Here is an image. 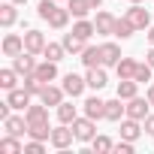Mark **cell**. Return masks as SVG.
<instances>
[{"instance_id": "e575fe53", "label": "cell", "mask_w": 154, "mask_h": 154, "mask_svg": "<svg viewBox=\"0 0 154 154\" xmlns=\"http://www.w3.org/2000/svg\"><path fill=\"white\" fill-rule=\"evenodd\" d=\"M151 72H154V66L145 60V63H139V66H136V75H133V79H136L139 85H145V82H151Z\"/></svg>"}, {"instance_id": "52a82bcc", "label": "cell", "mask_w": 154, "mask_h": 154, "mask_svg": "<svg viewBox=\"0 0 154 154\" xmlns=\"http://www.w3.org/2000/svg\"><path fill=\"white\" fill-rule=\"evenodd\" d=\"M63 97H66V91H63V88H57V85H51V82H48V85L42 88V94H39V100H42L48 109H57V106L63 103Z\"/></svg>"}, {"instance_id": "4fadbf2b", "label": "cell", "mask_w": 154, "mask_h": 154, "mask_svg": "<svg viewBox=\"0 0 154 154\" xmlns=\"http://www.w3.org/2000/svg\"><path fill=\"white\" fill-rule=\"evenodd\" d=\"M21 51H24V36L6 33V36H3V54H6V57H18Z\"/></svg>"}, {"instance_id": "e0dca14e", "label": "cell", "mask_w": 154, "mask_h": 154, "mask_svg": "<svg viewBox=\"0 0 154 154\" xmlns=\"http://www.w3.org/2000/svg\"><path fill=\"white\" fill-rule=\"evenodd\" d=\"M3 130H6L9 136H24V133H27V118L9 115V118H3Z\"/></svg>"}, {"instance_id": "f6af8a7d", "label": "cell", "mask_w": 154, "mask_h": 154, "mask_svg": "<svg viewBox=\"0 0 154 154\" xmlns=\"http://www.w3.org/2000/svg\"><path fill=\"white\" fill-rule=\"evenodd\" d=\"M130 3H142V0H130Z\"/></svg>"}, {"instance_id": "7bdbcfd3", "label": "cell", "mask_w": 154, "mask_h": 154, "mask_svg": "<svg viewBox=\"0 0 154 154\" xmlns=\"http://www.w3.org/2000/svg\"><path fill=\"white\" fill-rule=\"evenodd\" d=\"M88 3H91V9H100V6H103V0H88Z\"/></svg>"}, {"instance_id": "d4e9b609", "label": "cell", "mask_w": 154, "mask_h": 154, "mask_svg": "<svg viewBox=\"0 0 154 154\" xmlns=\"http://www.w3.org/2000/svg\"><path fill=\"white\" fill-rule=\"evenodd\" d=\"M136 66H139V60H133V57H121L118 66H115V72H118V79H133V75H136Z\"/></svg>"}, {"instance_id": "f546056e", "label": "cell", "mask_w": 154, "mask_h": 154, "mask_svg": "<svg viewBox=\"0 0 154 154\" xmlns=\"http://www.w3.org/2000/svg\"><path fill=\"white\" fill-rule=\"evenodd\" d=\"M0 88H3V91H12V88H18V72H15V66L0 69Z\"/></svg>"}, {"instance_id": "f35d334b", "label": "cell", "mask_w": 154, "mask_h": 154, "mask_svg": "<svg viewBox=\"0 0 154 154\" xmlns=\"http://www.w3.org/2000/svg\"><path fill=\"white\" fill-rule=\"evenodd\" d=\"M142 127H145V133H148V136H154V115H148V118L142 121Z\"/></svg>"}, {"instance_id": "5b68a950", "label": "cell", "mask_w": 154, "mask_h": 154, "mask_svg": "<svg viewBox=\"0 0 154 154\" xmlns=\"http://www.w3.org/2000/svg\"><path fill=\"white\" fill-rule=\"evenodd\" d=\"M127 103V118H136V121H145L148 118V109H151V103H148V97H133V100H124Z\"/></svg>"}, {"instance_id": "ab89813d", "label": "cell", "mask_w": 154, "mask_h": 154, "mask_svg": "<svg viewBox=\"0 0 154 154\" xmlns=\"http://www.w3.org/2000/svg\"><path fill=\"white\" fill-rule=\"evenodd\" d=\"M145 97H148V103L154 106V85H148V91H145Z\"/></svg>"}, {"instance_id": "7402d4cb", "label": "cell", "mask_w": 154, "mask_h": 154, "mask_svg": "<svg viewBox=\"0 0 154 154\" xmlns=\"http://www.w3.org/2000/svg\"><path fill=\"white\" fill-rule=\"evenodd\" d=\"M139 94V82L136 79H118V97L121 100H133Z\"/></svg>"}, {"instance_id": "2e32d148", "label": "cell", "mask_w": 154, "mask_h": 154, "mask_svg": "<svg viewBox=\"0 0 154 154\" xmlns=\"http://www.w3.org/2000/svg\"><path fill=\"white\" fill-rule=\"evenodd\" d=\"M24 118H27V124H39V121H48V106L39 100V103H30L27 109H24Z\"/></svg>"}, {"instance_id": "bcb514c9", "label": "cell", "mask_w": 154, "mask_h": 154, "mask_svg": "<svg viewBox=\"0 0 154 154\" xmlns=\"http://www.w3.org/2000/svg\"><path fill=\"white\" fill-rule=\"evenodd\" d=\"M57 3H60V0H57Z\"/></svg>"}, {"instance_id": "836d02e7", "label": "cell", "mask_w": 154, "mask_h": 154, "mask_svg": "<svg viewBox=\"0 0 154 154\" xmlns=\"http://www.w3.org/2000/svg\"><path fill=\"white\" fill-rule=\"evenodd\" d=\"M91 148H94V154H109V151L115 148V142H112L109 136H94V139H91Z\"/></svg>"}, {"instance_id": "484cf974", "label": "cell", "mask_w": 154, "mask_h": 154, "mask_svg": "<svg viewBox=\"0 0 154 154\" xmlns=\"http://www.w3.org/2000/svg\"><path fill=\"white\" fill-rule=\"evenodd\" d=\"M82 63H85V66H103L100 45H85V51H82Z\"/></svg>"}, {"instance_id": "8fae6325", "label": "cell", "mask_w": 154, "mask_h": 154, "mask_svg": "<svg viewBox=\"0 0 154 154\" xmlns=\"http://www.w3.org/2000/svg\"><path fill=\"white\" fill-rule=\"evenodd\" d=\"M45 45H48V42H45V33H42V30H27V33H24V48H27V51L42 54Z\"/></svg>"}, {"instance_id": "7c38bea8", "label": "cell", "mask_w": 154, "mask_h": 154, "mask_svg": "<svg viewBox=\"0 0 154 154\" xmlns=\"http://www.w3.org/2000/svg\"><path fill=\"white\" fill-rule=\"evenodd\" d=\"M88 88H94V91H103L106 85H109V75H106V66H88Z\"/></svg>"}, {"instance_id": "ee69618b", "label": "cell", "mask_w": 154, "mask_h": 154, "mask_svg": "<svg viewBox=\"0 0 154 154\" xmlns=\"http://www.w3.org/2000/svg\"><path fill=\"white\" fill-rule=\"evenodd\" d=\"M12 3H18V6H21V3H27V0H12Z\"/></svg>"}, {"instance_id": "d6a6232c", "label": "cell", "mask_w": 154, "mask_h": 154, "mask_svg": "<svg viewBox=\"0 0 154 154\" xmlns=\"http://www.w3.org/2000/svg\"><path fill=\"white\" fill-rule=\"evenodd\" d=\"M63 54H66L63 42H48V45H45V51H42V57H45V60H54V63H60V60H63Z\"/></svg>"}, {"instance_id": "4dcf8cb0", "label": "cell", "mask_w": 154, "mask_h": 154, "mask_svg": "<svg viewBox=\"0 0 154 154\" xmlns=\"http://www.w3.org/2000/svg\"><path fill=\"white\" fill-rule=\"evenodd\" d=\"M75 118H79V112H75V106L63 100V103L57 106V121H60V124H72Z\"/></svg>"}, {"instance_id": "277c9868", "label": "cell", "mask_w": 154, "mask_h": 154, "mask_svg": "<svg viewBox=\"0 0 154 154\" xmlns=\"http://www.w3.org/2000/svg\"><path fill=\"white\" fill-rule=\"evenodd\" d=\"M6 103H9L12 109H21V112H24V109L33 103V94H30V91L21 85V88H12V91H6Z\"/></svg>"}, {"instance_id": "30bf717a", "label": "cell", "mask_w": 154, "mask_h": 154, "mask_svg": "<svg viewBox=\"0 0 154 154\" xmlns=\"http://www.w3.org/2000/svg\"><path fill=\"white\" fill-rule=\"evenodd\" d=\"M127 18L136 24V30H145V27H151V12H148V9H142L139 3H133V6L127 9Z\"/></svg>"}, {"instance_id": "603a6c76", "label": "cell", "mask_w": 154, "mask_h": 154, "mask_svg": "<svg viewBox=\"0 0 154 154\" xmlns=\"http://www.w3.org/2000/svg\"><path fill=\"white\" fill-rule=\"evenodd\" d=\"M51 130H54V127H48V121L27 124V136H30V139H42V142H48V139H51Z\"/></svg>"}, {"instance_id": "9c48e42d", "label": "cell", "mask_w": 154, "mask_h": 154, "mask_svg": "<svg viewBox=\"0 0 154 154\" xmlns=\"http://www.w3.org/2000/svg\"><path fill=\"white\" fill-rule=\"evenodd\" d=\"M145 133V127H142V121H136V118H121V139H130V142H136L139 136Z\"/></svg>"}, {"instance_id": "ba28073f", "label": "cell", "mask_w": 154, "mask_h": 154, "mask_svg": "<svg viewBox=\"0 0 154 154\" xmlns=\"http://www.w3.org/2000/svg\"><path fill=\"white\" fill-rule=\"evenodd\" d=\"M33 57H36V54H33V51H27V48H24L18 57H12V66H15V72L21 75V79H24L27 72H33V69H36V60H33Z\"/></svg>"}, {"instance_id": "3957f363", "label": "cell", "mask_w": 154, "mask_h": 154, "mask_svg": "<svg viewBox=\"0 0 154 154\" xmlns=\"http://www.w3.org/2000/svg\"><path fill=\"white\" fill-rule=\"evenodd\" d=\"M63 91H66V97H82L85 94V88H88V79H85V75H79V72H66L63 75V85H60Z\"/></svg>"}, {"instance_id": "44dd1931", "label": "cell", "mask_w": 154, "mask_h": 154, "mask_svg": "<svg viewBox=\"0 0 154 154\" xmlns=\"http://www.w3.org/2000/svg\"><path fill=\"white\" fill-rule=\"evenodd\" d=\"M36 75H39V79L48 85V82H54L57 79V63L54 60H42V63H36V69H33Z\"/></svg>"}, {"instance_id": "ac0fdd59", "label": "cell", "mask_w": 154, "mask_h": 154, "mask_svg": "<svg viewBox=\"0 0 154 154\" xmlns=\"http://www.w3.org/2000/svg\"><path fill=\"white\" fill-rule=\"evenodd\" d=\"M100 54H103V66H118V60L124 57L115 42H103V45H100Z\"/></svg>"}, {"instance_id": "7a4b0ae2", "label": "cell", "mask_w": 154, "mask_h": 154, "mask_svg": "<svg viewBox=\"0 0 154 154\" xmlns=\"http://www.w3.org/2000/svg\"><path fill=\"white\" fill-rule=\"evenodd\" d=\"M72 133H75V142H91L97 136V121L94 118H75L72 121Z\"/></svg>"}, {"instance_id": "cb8c5ba5", "label": "cell", "mask_w": 154, "mask_h": 154, "mask_svg": "<svg viewBox=\"0 0 154 154\" xmlns=\"http://www.w3.org/2000/svg\"><path fill=\"white\" fill-rule=\"evenodd\" d=\"M85 45H88V39L75 36V33H66V36H63V48H66V54H82Z\"/></svg>"}, {"instance_id": "ffe728a7", "label": "cell", "mask_w": 154, "mask_h": 154, "mask_svg": "<svg viewBox=\"0 0 154 154\" xmlns=\"http://www.w3.org/2000/svg\"><path fill=\"white\" fill-rule=\"evenodd\" d=\"M0 154H24V145H21V136H3L0 139Z\"/></svg>"}, {"instance_id": "1f68e13d", "label": "cell", "mask_w": 154, "mask_h": 154, "mask_svg": "<svg viewBox=\"0 0 154 154\" xmlns=\"http://www.w3.org/2000/svg\"><path fill=\"white\" fill-rule=\"evenodd\" d=\"M133 33H136V24H133L127 15H124V18H118V24H115V36H118V39H130Z\"/></svg>"}, {"instance_id": "83f0119b", "label": "cell", "mask_w": 154, "mask_h": 154, "mask_svg": "<svg viewBox=\"0 0 154 154\" xmlns=\"http://www.w3.org/2000/svg\"><path fill=\"white\" fill-rule=\"evenodd\" d=\"M72 33H75V36H82V39H91V36L97 33V27H94V21H88V18H75Z\"/></svg>"}, {"instance_id": "74e56055", "label": "cell", "mask_w": 154, "mask_h": 154, "mask_svg": "<svg viewBox=\"0 0 154 154\" xmlns=\"http://www.w3.org/2000/svg\"><path fill=\"white\" fill-rule=\"evenodd\" d=\"M54 6H57V0H39V6H36V9H39V18L45 21V18H48V12H51Z\"/></svg>"}, {"instance_id": "6da1fadb", "label": "cell", "mask_w": 154, "mask_h": 154, "mask_svg": "<svg viewBox=\"0 0 154 154\" xmlns=\"http://www.w3.org/2000/svg\"><path fill=\"white\" fill-rule=\"evenodd\" d=\"M51 148H57V151H66L72 142H75V133H72V124H60V127H54L51 130Z\"/></svg>"}, {"instance_id": "5bb4252c", "label": "cell", "mask_w": 154, "mask_h": 154, "mask_svg": "<svg viewBox=\"0 0 154 154\" xmlns=\"http://www.w3.org/2000/svg\"><path fill=\"white\" fill-rule=\"evenodd\" d=\"M82 106H85V115H88V118H94V121H103V118H106V100L88 97Z\"/></svg>"}, {"instance_id": "60d3db41", "label": "cell", "mask_w": 154, "mask_h": 154, "mask_svg": "<svg viewBox=\"0 0 154 154\" xmlns=\"http://www.w3.org/2000/svg\"><path fill=\"white\" fill-rule=\"evenodd\" d=\"M145 60H148V63H151V66H154V45H151V48H148V54H145Z\"/></svg>"}, {"instance_id": "8d00e7d4", "label": "cell", "mask_w": 154, "mask_h": 154, "mask_svg": "<svg viewBox=\"0 0 154 154\" xmlns=\"http://www.w3.org/2000/svg\"><path fill=\"white\" fill-rule=\"evenodd\" d=\"M42 151H45V142L42 139H30L24 145V154H42Z\"/></svg>"}, {"instance_id": "b9f144b4", "label": "cell", "mask_w": 154, "mask_h": 154, "mask_svg": "<svg viewBox=\"0 0 154 154\" xmlns=\"http://www.w3.org/2000/svg\"><path fill=\"white\" fill-rule=\"evenodd\" d=\"M145 36H148V42H151V45H154V24H151V27H148V33H145Z\"/></svg>"}, {"instance_id": "4316f807", "label": "cell", "mask_w": 154, "mask_h": 154, "mask_svg": "<svg viewBox=\"0 0 154 154\" xmlns=\"http://www.w3.org/2000/svg\"><path fill=\"white\" fill-rule=\"evenodd\" d=\"M15 6H18V3H12V0L0 6V27H12V24H15V18H18Z\"/></svg>"}, {"instance_id": "d6986e66", "label": "cell", "mask_w": 154, "mask_h": 154, "mask_svg": "<svg viewBox=\"0 0 154 154\" xmlns=\"http://www.w3.org/2000/svg\"><path fill=\"white\" fill-rule=\"evenodd\" d=\"M48 27H54V30H63L66 24H69V9H60V6H54L51 12H48Z\"/></svg>"}, {"instance_id": "d590c367", "label": "cell", "mask_w": 154, "mask_h": 154, "mask_svg": "<svg viewBox=\"0 0 154 154\" xmlns=\"http://www.w3.org/2000/svg\"><path fill=\"white\" fill-rule=\"evenodd\" d=\"M115 154H133L136 151V142H130V139H121V142H115V148H112Z\"/></svg>"}, {"instance_id": "9a60e30c", "label": "cell", "mask_w": 154, "mask_h": 154, "mask_svg": "<svg viewBox=\"0 0 154 154\" xmlns=\"http://www.w3.org/2000/svg\"><path fill=\"white\" fill-rule=\"evenodd\" d=\"M127 115V103L121 100V97H115V100H106V121H115V124H121V118Z\"/></svg>"}, {"instance_id": "f1b7e54d", "label": "cell", "mask_w": 154, "mask_h": 154, "mask_svg": "<svg viewBox=\"0 0 154 154\" xmlns=\"http://www.w3.org/2000/svg\"><path fill=\"white\" fill-rule=\"evenodd\" d=\"M66 9H69L72 18H88L91 3H88V0H66Z\"/></svg>"}, {"instance_id": "8992f818", "label": "cell", "mask_w": 154, "mask_h": 154, "mask_svg": "<svg viewBox=\"0 0 154 154\" xmlns=\"http://www.w3.org/2000/svg\"><path fill=\"white\" fill-rule=\"evenodd\" d=\"M115 24H118V18L112 12H106V9H100L97 18H94V27H97L100 36H115Z\"/></svg>"}]
</instances>
